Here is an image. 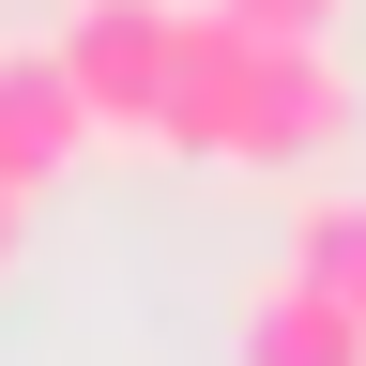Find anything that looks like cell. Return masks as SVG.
Listing matches in <instances>:
<instances>
[{
  "instance_id": "ba28073f",
  "label": "cell",
  "mask_w": 366,
  "mask_h": 366,
  "mask_svg": "<svg viewBox=\"0 0 366 366\" xmlns=\"http://www.w3.org/2000/svg\"><path fill=\"white\" fill-rule=\"evenodd\" d=\"M16 229H31V183H0V259H16Z\"/></svg>"
},
{
  "instance_id": "8992f818",
  "label": "cell",
  "mask_w": 366,
  "mask_h": 366,
  "mask_svg": "<svg viewBox=\"0 0 366 366\" xmlns=\"http://www.w3.org/2000/svg\"><path fill=\"white\" fill-rule=\"evenodd\" d=\"M290 274L366 320V199H305V214H290Z\"/></svg>"
},
{
  "instance_id": "6da1fadb",
  "label": "cell",
  "mask_w": 366,
  "mask_h": 366,
  "mask_svg": "<svg viewBox=\"0 0 366 366\" xmlns=\"http://www.w3.org/2000/svg\"><path fill=\"white\" fill-rule=\"evenodd\" d=\"M61 61H76L92 137H107V153H168V92H183V0H76Z\"/></svg>"
},
{
  "instance_id": "52a82bcc",
  "label": "cell",
  "mask_w": 366,
  "mask_h": 366,
  "mask_svg": "<svg viewBox=\"0 0 366 366\" xmlns=\"http://www.w3.org/2000/svg\"><path fill=\"white\" fill-rule=\"evenodd\" d=\"M214 16H244L259 46H336V16H351V0H214Z\"/></svg>"
},
{
  "instance_id": "5b68a950",
  "label": "cell",
  "mask_w": 366,
  "mask_h": 366,
  "mask_svg": "<svg viewBox=\"0 0 366 366\" xmlns=\"http://www.w3.org/2000/svg\"><path fill=\"white\" fill-rule=\"evenodd\" d=\"M244 16H183V92H168V153H214V122H229V76H244Z\"/></svg>"
},
{
  "instance_id": "277c9868",
  "label": "cell",
  "mask_w": 366,
  "mask_h": 366,
  "mask_svg": "<svg viewBox=\"0 0 366 366\" xmlns=\"http://www.w3.org/2000/svg\"><path fill=\"white\" fill-rule=\"evenodd\" d=\"M244 366H366V320L305 274H274V290H244Z\"/></svg>"
},
{
  "instance_id": "3957f363",
  "label": "cell",
  "mask_w": 366,
  "mask_h": 366,
  "mask_svg": "<svg viewBox=\"0 0 366 366\" xmlns=\"http://www.w3.org/2000/svg\"><path fill=\"white\" fill-rule=\"evenodd\" d=\"M92 153V92H76V61L61 46H0V183H61Z\"/></svg>"
},
{
  "instance_id": "7a4b0ae2",
  "label": "cell",
  "mask_w": 366,
  "mask_h": 366,
  "mask_svg": "<svg viewBox=\"0 0 366 366\" xmlns=\"http://www.w3.org/2000/svg\"><path fill=\"white\" fill-rule=\"evenodd\" d=\"M351 61L336 46H244V76H229V122H214V168H320L351 137Z\"/></svg>"
}]
</instances>
